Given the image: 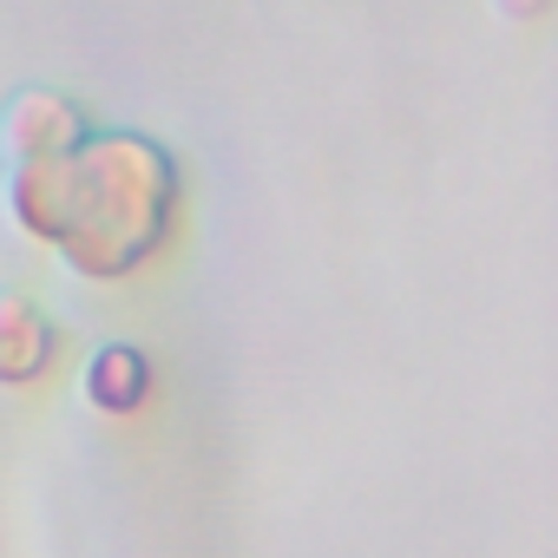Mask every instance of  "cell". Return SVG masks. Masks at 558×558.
<instances>
[{
	"instance_id": "6da1fadb",
	"label": "cell",
	"mask_w": 558,
	"mask_h": 558,
	"mask_svg": "<svg viewBox=\"0 0 558 558\" xmlns=\"http://www.w3.org/2000/svg\"><path fill=\"white\" fill-rule=\"evenodd\" d=\"M14 223L93 276H125L178 230V165L138 132H86L66 158L14 165Z\"/></svg>"
},
{
	"instance_id": "7a4b0ae2",
	"label": "cell",
	"mask_w": 558,
	"mask_h": 558,
	"mask_svg": "<svg viewBox=\"0 0 558 558\" xmlns=\"http://www.w3.org/2000/svg\"><path fill=\"white\" fill-rule=\"evenodd\" d=\"M86 132H93V125H86V112H80L66 93H40V86H27V93L8 106V119H0V138H8L14 165L66 158Z\"/></svg>"
},
{
	"instance_id": "3957f363",
	"label": "cell",
	"mask_w": 558,
	"mask_h": 558,
	"mask_svg": "<svg viewBox=\"0 0 558 558\" xmlns=\"http://www.w3.org/2000/svg\"><path fill=\"white\" fill-rule=\"evenodd\" d=\"M66 342L53 316L27 296H0V388H34L60 368Z\"/></svg>"
},
{
	"instance_id": "277c9868",
	"label": "cell",
	"mask_w": 558,
	"mask_h": 558,
	"mask_svg": "<svg viewBox=\"0 0 558 558\" xmlns=\"http://www.w3.org/2000/svg\"><path fill=\"white\" fill-rule=\"evenodd\" d=\"M151 388H158V375H151L145 349H132V342H106L86 362V401L99 414H145L151 408Z\"/></svg>"
},
{
	"instance_id": "5b68a950",
	"label": "cell",
	"mask_w": 558,
	"mask_h": 558,
	"mask_svg": "<svg viewBox=\"0 0 558 558\" xmlns=\"http://www.w3.org/2000/svg\"><path fill=\"white\" fill-rule=\"evenodd\" d=\"M499 8H506V14H519V21H532V14L545 8V0H499Z\"/></svg>"
}]
</instances>
